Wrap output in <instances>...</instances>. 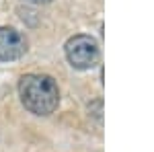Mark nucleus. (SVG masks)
Here are the masks:
<instances>
[{
    "mask_svg": "<svg viewBox=\"0 0 154 152\" xmlns=\"http://www.w3.org/2000/svg\"><path fill=\"white\" fill-rule=\"evenodd\" d=\"M19 95L25 109L35 115H49L60 103V88L48 74H27L19 82Z\"/></svg>",
    "mask_w": 154,
    "mask_h": 152,
    "instance_id": "1",
    "label": "nucleus"
},
{
    "mask_svg": "<svg viewBox=\"0 0 154 152\" xmlns=\"http://www.w3.org/2000/svg\"><path fill=\"white\" fill-rule=\"evenodd\" d=\"M66 58L74 68L78 70H88L93 68L99 58H101V49L95 37L91 35H74L66 41Z\"/></svg>",
    "mask_w": 154,
    "mask_h": 152,
    "instance_id": "2",
    "label": "nucleus"
},
{
    "mask_svg": "<svg viewBox=\"0 0 154 152\" xmlns=\"http://www.w3.org/2000/svg\"><path fill=\"white\" fill-rule=\"evenodd\" d=\"M27 39L12 27H0V62H12L25 56Z\"/></svg>",
    "mask_w": 154,
    "mask_h": 152,
    "instance_id": "3",
    "label": "nucleus"
},
{
    "mask_svg": "<svg viewBox=\"0 0 154 152\" xmlns=\"http://www.w3.org/2000/svg\"><path fill=\"white\" fill-rule=\"evenodd\" d=\"M27 2H33V4H48L51 0H27Z\"/></svg>",
    "mask_w": 154,
    "mask_h": 152,
    "instance_id": "4",
    "label": "nucleus"
}]
</instances>
